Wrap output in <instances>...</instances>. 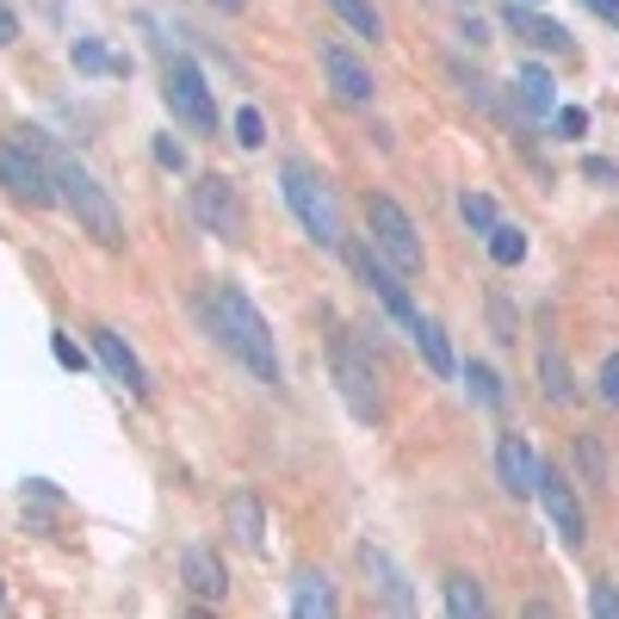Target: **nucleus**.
Listing matches in <instances>:
<instances>
[{
    "label": "nucleus",
    "mask_w": 619,
    "mask_h": 619,
    "mask_svg": "<svg viewBox=\"0 0 619 619\" xmlns=\"http://www.w3.org/2000/svg\"><path fill=\"white\" fill-rule=\"evenodd\" d=\"M205 316H211L217 341H223V348H230L235 360L260 378V385H279V378H286L267 316L248 304V291H242V286H211V291H205Z\"/></svg>",
    "instance_id": "obj_1"
},
{
    "label": "nucleus",
    "mask_w": 619,
    "mask_h": 619,
    "mask_svg": "<svg viewBox=\"0 0 619 619\" xmlns=\"http://www.w3.org/2000/svg\"><path fill=\"white\" fill-rule=\"evenodd\" d=\"M32 143L44 149V161H50V174H57V193L69 198V211L81 217V230L94 235L99 248H124V217H118V205H112V193L99 186L87 168H81L75 155H62V149H50L38 131H25Z\"/></svg>",
    "instance_id": "obj_2"
},
{
    "label": "nucleus",
    "mask_w": 619,
    "mask_h": 619,
    "mask_svg": "<svg viewBox=\"0 0 619 619\" xmlns=\"http://www.w3.org/2000/svg\"><path fill=\"white\" fill-rule=\"evenodd\" d=\"M279 186H286V205L298 211L310 242L316 248H341V211H335V193L323 186V174L310 161H279Z\"/></svg>",
    "instance_id": "obj_3"
},
{
    "label": "nucleus",
    "mask_w": 619,
    "mask_h": 619,
    "mask_svg": "<svg viewBox=\"0 0 619 619\" xmlns=\"http://www.w3.org/2000/svg\"><path fill=\"white\" fill-rule=\"evenodd\" d=\"M161 99H168V112L186 124V131L211 136L217 131V106H211V87L198 75L193 57H168V75H161Z\"/></svg>",
    "instance_id": "obj_4"
},
{
    "label": "nucleus",
    "mask_w": 619,
    "mask_h": 619,
    "mask_svg": "<svg viewBox=\"0 0 619 619\" xmlns=\"http://www.w3.org/2000/svg\"><path fill=\"white\" fill-rule=\"evenodd\" d=\"M0 186L25 205H50L57 198V174H50V161L32 136H13V143H0Z\"/></svg>",
    "instance_id": "obj_5"
},
{
    "label": "nucleus",
    "mask_w": 619,
    "mask_h": 619,
    "mask_svg": "<svg viewBox=\"0 0 619 619\" xmlns=\"http://www.w3.org/2000/svg\"><path fill=\"white\" fill-rule=\"evenodd\" d=\"M366 223H372V242L385 248V260H397V272H422V235L409 223V211L397 198L372 193L366 198Z\"/></svg>",
    "instance_id": "obj_6"
},
{
    "label": "nucleus",
    "mask_w": 619,
    "mask_h": 619,
    "mask_svg": "<svg viewBox=\"0 0 619 619\" xmlns=\"http://www.w3.org/2000/svg\"><path fill=\"white\" fill-rule=\"evenodd\" d=\"M193 217H198L211 235H223V242H242V235H248L242 193H235V180H223V174H205V180L193 186Z\"/></svg>",
    "instance_id": "obj_7"
},
{
    "label": "nucleus",
    "mask_w": 619,
    "mask_h": 619,
    "mask_svg": "<svg viewBox=\"0 0 619 619\" xmlns=\"http://www.w3.org/2000/svg\"><path fill=\"white\" fill-rule=\"evenodd\" d=\"M353 267H360V279H366V286L378 291V304H385L390 316H397V323H403V329L415 335L422 310H415V298H409L403 279H397V272L385 267V248H378V242H360V248H353Z\"/></svg>",
    "instance_id": "obj_8"
},
{
    "label": "nucleus",
    "mask_w": 619,
    "mask_h": 619,
    "mask_svg": "<svg viewBox=\"0 0 619 619\" xmlns=\"http://www.w3.org/2000/svg\"><path fill=\"white\" fill-rule=\"evenodd\" d=\"M539 502H545V514H551V526H558V539L576 551V545L588 539V521H582L576 489H570V477H563L558 464H545L539 471Z\"/></svg>",
    "instance_id": "obj_9"
},
{
    "label": "nucleus",
    "mask_w": 619,
    "mask_h": 619,
    "mask_svg": "<svg viewBox=\"0 0 619 619\" xmlns=\"http://www.w3.org/2000/svg\"><path fill=\"white\" fill-rule=\"evenodd\" d=\"M335 378H341V397H348V409L360 415V422H385V397H378V378H372V366L348 348V341L335 348Z\"/></svg>",
    "instance_id": "obj_10"
},
{
    "label": "nucleus",
    "mask_w": 619,
    "mask_h": 619,
    "mask_svg": "<svg viewBox=\"0 0 619 619\" xmlns=\"http://www.w3.org/2000/svg\"><path fill=\"white\" fill-rule=\"evenodd\" d=\"M496 471H502V489L508 496H539V452H533V440L526 434H502L496 440Z\"/></svg>",
    "instance_id": "obj_11"
},
{
    "label": "nucleus",
    "mask_w": 619,
    "mask_h": 619,
    "mask_svg": "<svg viewBox=\"0 0 619 619\" xmlns=\"http://www.w3.org/2000/svg\"><path fill=\"white\" fill-rule=\"evenodd\" d=\"M323 75L335 81V94L348 99V106H372L378 99V81H372V69L353 50H341V44H323Z\"/></svg>",
    "instance_id": "obj_12"
},
{
    "label": "nucleus",
    "mask_w": 619,
    "mask_h": 619,
    "mask_svg": "<svg viewBox=\"0 0 619 619\" xmlns=\"http://www.w3.org/2000/svg\"><path fill=\"white\" fill-rule=\"evenodd\" d=\"M360 570H366L372 588L385 595V607H397V614H415V588H409V576L390 563L385 545H360Z\"/></svg>",
    "instance_id": "obj_13"
},
{
    "label": "nucleus",
    "mask_w": 619,
    "mask_h": 619,
    "mask_svg": "<svg viewBox=\"0 0 619 619\" xmlns=\"http://www.w3.org/2000/svg\"><path fill=\"white\" fill-rule=\"evenodd\" d=\"M94 353H99V366L112 372L131 397H149V372H143V360L131 353V341H118L112 329H94Z\"/></svg>",
    "instance_id": "obj_14"
},
{
    "label": "nucleus",
    "mask_w": 619,
    "mask_h": 619,
    "mask_svg": "<svg viewBox=\"0 0 619 619\" xmlns=\"http://www.w3.org/2000/svg\"><path fill=\"white\" fill-rule=\"evenodd\" d=\"M508 32H514V38H526L533 50H558V57H576L570 32H563V25H551V20H539V13H533L526 0H514V7H508Z\"/></svg>",
    "instance_id": "obj_15"
},
{
    "label": "nucleus",
    "mask_w": 619,
    "mask_h": 619,
    "mask_svg": "<svg viewBox=\"0 0 619 619\" xmlns=\"http://www.w3.org/2000/svg\"><path fill=\"white\" fill-rule=\"evenodd\" d=\"M230 533L242 539V551H267V508H260V496H248V489H235L230 496Z\"/></svg>",
    "instance_id": "obj_16"
},
{
    "label": "nucleus",
    "mask_w": 619,
    "mask_h": 619,
    "mask_svg": "<svg viewBox=\"0 0 619 619\" xmlns=\"http://www.w3.org/2000/svg\"><path fill=\"white\" fill-rule=\"evenodd\" d=\"M180 570H186V582H193V595H205V600L230 595V576H223V563H217L205 545H186V551H180Z\"/></svg>",
    "instance_id": "obj_17"
},
{
    "label": "nucleus",
    "mask_w": 619,
    "mask_h": 619,
    "mask_svg": "<svg viewBox=\"0 0 619 619\" xmlns=\"http://www.w3.org/2000/svg\"><path fill=\"white\" fill-rule=\"evenodd\" d=\"M514 99H521V112H551L558 106V81L545 75L539 62H521L514 69Z\"/></svg>",
    "instance_id": "obj_18"
},
{
    "label": "nucleus",
    "mask_w": 619,
    "mask_h": 619,
    "mask_svg": "<svg viewBox=\"0 0 619 619\" xmlns=\"http://www.w3.org/2000/svg\"><path fill=\"white\" fill-rule=\"evenodd\" d=\"M335 607H341V600H335L329 576L304 570V576L291 582V614H298V619H323V614H335Z\"/></svg>",
    "instance_id": "obj_19"
},
{
    "label": "nucleus",
    "mask_w": 619,
    "mask_h": 619,
    "mask_svg": "<svg viewBox=\"0 0 619 619\" xmlns=\"http://www.w3.org/2000/svg\"><path fill=\"white\" fill-rule=\"evenodd\" d=\"M329 13H335L341 25H348V32H360L366 44H378V38H385V13H378L372 0H329Z\"/></svg>",
    "instance_id": "obj_20"
},
{
    "label": "nucleus",
    "mask_w": 619,
    "mask_h": 619,
    "mask_svg": "<svg viewBox=\"0 0 619 619\" xmlns=\"http://www.w3.org/2000/svg\"><path fill=\"white\" fill-rule=\"evenodd\" d=\"M539 378H545V397H551V403H570V397H576L570 366H563V353H558V341H551V335L539 341Z\"/></svg>",
    "instance_id": "obj_21"
},
{
    "label": "nucleus",
    "mask_w": 619,
    "mask_h": 619,
    "mask_svg": "<svg viewBox=\"0 0 619 619\" xmlns=\"http://www.w3.org/2000/svg\"><path fill=\"white\" fill-rule=\"evenodd\" d=\"M415 348H422V360H427L434 378H452V372H459V366H452V348H446L440 323H427V316H422V323H415Z\"/></svg>",
    "instance_id": "obj_22"
},
{
    "label": "nucleus",
    "mask_w": 619,
    "mask_h": 619,
    "mask_svg": "<svg viewBox=\"0 0 619 619\" xmlns=\"http://www.w3.org/2000/svg\"><path fill=\"white\" fill-rule=\"evenodd\" d=\"M489 260H496V267H521L526 260V230L496 223V230H489Z\"/></svg>",
    "instance_id": "obj_23"
},
{
    "label": "nucleus",
    "mask_w": 619,
    "mask_h": 619,
    "mask_svg": "<svg viewBox=\"0 0 619 619\" xmlns=\"http://www.w3.org/2000/svg\"><path fill=\"white\" fill-rule=\"evenodd\" d=\"M489 600H484V588H477V582L471 576H452L446 582V614H459V619H477L484 614Z\"/></svg>",
    "instance_id": "obj_24"
},
{
    "label": "nucleus",
    "mask_w": 619,
    "mask_h": 619,
    "mask_svg": "<svg viewBox=\"0 0 619 619\" xmlns=\"http://www.w3.org/2000/svg\"><path fill=\"white\" fill-rule=\"evenodd\" d=\"M464 385H471V397H477L484 409H502V397H508L502 378H496V372H489L484 360H471V366H464Z\"/></svg>",
    "instance_id": "obj_25"
},
{
    "label": "nucleus",
    "mask_w": 619,
    "mask_h": 619,
    "mask_svg": "<svg viewBox=\"0 0 619 619\" xmlns=\"http://www.w3.org/2000/svg\"><path fill=\"white\" fill-rule=\"evenodd\" d=\"M459 217H464V223H471L477 235H489V230H496V205H489L484 193H459Z\"/></svg>",
    "instance_id": "obj_26"
},
{
    "label": "nucleus",
    "mask_w": 619,
    "mask_h": 619,
    "mask_svg": "<svg viewBox=\"0 0 619 619\" xmlns=\"http://www.w3.org/2000/svg\"><path fill=\"white\" fill-rule=\"evenodd\" d=\"M576 459H582L588 489H607V459H600V440H595V434H582V440H576Z\"/></svg>",
    "instance_id": "obj_27"
},
{
    "label": "nucleus",
    "mask_w": 619,
    "mask_h": 619,
    "mask_svg": "<svg viewBox=\"0 0 619 619\" xmlns=\"http://www.w3.org/2000/svg\"><path fill=\"white\" fill-rule=\"evenodd\" d=\"M235 143H242V149H260V143H267V118H260V106H242V112H235Z\"/></svg>",
    "instance_id": "obj_28"
},
{
    "label": "nucleus",
    "mask_w": 619,
    "mask_h": 619,
    "mask_svg": "<svg viewBox=\"0 0 619 619\" xmlns=\"http://www.w3.org/2000/svg\"><path fill=\"white\" fill-rule=\"evenodd\" d=\"M75 69H81V75H99V69H112L106 44H99V38H81V44H75Z\"/></svg>",
    "instance_id": "obj_29"
},
{
    "label": "nucleus",
    "mask_w": 619,
    "mask_h": 619,
    "mask_svg": "<svg viewBox=\"0 0 619 619\" xmlns=\"http://www.w3.org/2000/svg\"><path fill=\"white\" fill-rule=\"evenodd\" d=\"M588 614H595V619H619V588H614V582H595V595H588Z\"/></svg>",
    "instance_id": "obj_30"
},
{
    "label": "nucleus",
    "mask_w": 619,
    "mask_h": 619,
    "mask_svg": "<svg viewBox=\"0 0 619 619\" xmlns=\"http://www.w3.org/2000/svg\"><path fill=\"white\" fill-rule=\"evenodd\" d=\"M155 161H161L168 174H186V149H180L174 136H155Z\"/></svg>",
    "instance_id": "obj_31"
},
{
    "label": "nucleus",
    "mask_w": 619,
    "mask_h": 619,
    "mask_svg": "<svg viewBox=\"0 0 619 619\" xmlns=\"http://www.w3.org/2000/svg\"><path fill=\"white\" fill-rule=\"evenodd\" d=\"M50 353H57V366L62 372H81V366H87V360H81V348H75V341H69V335H50Z\"/></svg>",
    "instance_id": "obj_32"
},
{
    "label": "nucleus",
    "mask_w": 619,
    "mask_h": 619,
    "mask_svg": "<svg viewBox=\"0 0 619 619\" xmlns=\"http://www.w3.org/2000/svg\"><path fill=\"white\" fill-rule=\"evenodd\" d=\"M452 75L464 81V94L477 99V106H496V99H489V81H484V75H471V69H464V62H452Z\"/></svg>",
    "instance_id": "obj_33"
},
{
    "label": "nucleus",
    "mask_w": 619,
    "mask_h": 619,
    "mask_svg": "<svg viewBox=\"0 0 619 619\" xmlns=\"http://www.w3.org/2000/svg\"><path fill=\"white\" fill-rule=\"evenodd\" d=\"M600 403L619 409V353L607 360V366H600Z\"/></svg>",
    "instance_id": "obj_34"
},
{
    "label": "nucleus",
    "mask_w": 619,
    "mask_h": 619,
    "mask_svg": "<svg viewBox=\"0 0 619 619\" xmlns=\"http://www.w3.org/2000/svg\"><path fill=\"white\" fill-rule=\"evenodd\" d=\"M558 131L563 136H582V131H588V112H582V106H563V112H558Z\"/></svg>",
    "instance_id": "obj_35"
},
{
    "label": "nucleus",
    "mask_w": 619,
    "mask_h": 619,
    "mask_svg": "<svg viewBox=\"0 0 619 619\" xmlns=\"http://www.w3.org/2000/svg\"><path fill=\"white\" fill-rule=\"evenodd\" d=\"M582 7H588V13H595V20H607L619 32V0H582Z\"/></svg>",
    "instance_id": "obj_36"
},
{
    "label": "nucleus",
    "mask_w": 619,
    "mask_h": 619,
    "mask_svg": "<svg viewBox=\"0 0 619 619\" xmlns=\"http://www.w3.org/2000/svg\"><path fill=\"white\" fill-rule=\"evenodd\" d=\"M496 329H502V341H521V335H514V323H508V304H502V298H496Z\"/></svg>",
    "instance_id": "obj_37"
},
{
    "label": "nucleus",
    "mask_w": 619,
    "mask_h": 619,
    "mask_svg": "<svg viewBox=\"0 0 619 619\" xmlns=\"http://www.w3.org/2000/svg\"><path fill=\"white\" fill-rule=\"evenodd\" d=\"M13 32H20V25H13V13H0V44H13Z\"/></svg>",
    "instance_id": "obj_38"
},
{
    "label": "nucleus",
    "mask_w": 619,
    "mask_h": 619,
    "mask_svg": "<svg viewBox=\"0 0 619 619\" xmlns=\"http://www.w3.org/2000/svg\"><path fill=\"white\" fill-rule=\"evenodd\" d=\"M217 13H242V7H248V0H211Z\"/></svg>",
    "instance_id": "obj_39"
},
{
    "label": "nucleus",
    "mask_w": 619,
    "mask_h": 619,
    "mask_svg": "<svg viewBox=\"0 0 619 619\" xmlns=\"http://www.w3.org/2000/svg\"><path fill=\"white\" fill-rule=\"evenodd\" d=\"M0 607H7V588H0Z\"/></svg>",
    "instance_id": "obj_40"
},
{
    "label": "nucleus",
    "mask_w": 619,
    "mask_h": 619,
    "mask_svg": "<svg viewBox=\"0 0 619 619\" xmlns=\"http://www.w3.org/2000/svg\"><path fill=\"white\" fill-rule=\"evenodd\" d=\"M526 7H545V0H526Z\"/></svg>",
    "instance_id": "obj_41"
}]
</instances>
